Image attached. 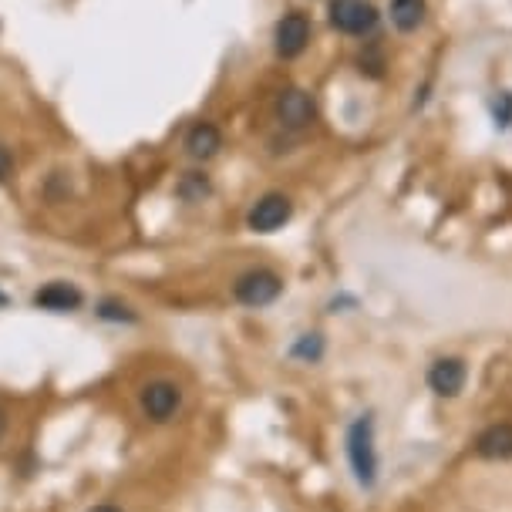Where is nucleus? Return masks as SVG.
Here are the masks:
<instances>
[{"instance_id": "15", "label": "nucleus", "mask_w": 512, "mask_h": 512, "mask_svg": "<svg viewBox=\"0 0 512 512\" xmlns=\"http://www.w3.org/2000/svg\"><path fill=\"white\" fill-rule=\"evenodd\" d=\"M209 192V182L199 176V172H189L186 179H182V186H179V196L182 199H189V203H196V199H203Z\"/></svg>"}, {"instance_id": "9", "label": "nucleus", "mask_w": 512, "mask_h": 512, "mask_svg": "<svg viewBox=\"0 0 512 512\" xmlns=\"http://www.w3.org/2000/svg\"><path fill=\"white\" fill-rule=\"evenodd\" d=\"M314 115H317V105H314V98H310L307 91H300V88L280 91V98H277V118L287 128L300 132V128H307L310 122H314Z\"/></svg>"}, {"instance_id": "5", "label": "nucleus", "mask_w": 512, "mask_h": 512, "mask_svg": "<svg viewBox=\"0 0 512 512\" xmlns=\"http://www.w3.org/2000/svg\"><path fill=\"white\" fill-rule=\"evenodd\" d=\"M290 216H294V203L283 192H267V196H260L253 203L250 216H246V226L253 233H277L290 223Z\"/></svg>"}, {"instance_id": "7", "label": "nucleus", "mask_w": 512, "mask_h": 512, "mask_svg": "<svg viewBox=\"0 0 512 512\" xmlns=\"http://www.w3.org/2000/svg\"><path fill=\"white\" fill-rule=\"evenodd\" d=\"M81 304H85V297L68 280H51L34 294V307L48 310V314H75V310H81Z\"/></svg>"}, {"instance_id": "6", "label": "nucleus", "mask_w": 512, "mask_h": 512, "mask_svg": "<svg viewBox=\"0 0 512 512\" xmlns=\"http://www.w3.org/2000/svg\"><path fill=\"white\" fill-rule=\"evenodd\" d=\"M465 378H469V368H465L462 358H438L432 368H428V388L438 398H455L462 395Z\"/></svg>"}, {"instance_id": "19", "label": "nucleus", "mask_w": 512, "mask_h": 512, "mask_svg": "<svg viewBox=\"0 0 512 512\" xmlns=\"http://www.w3.org/2000/svg\"><path fill=\"white\" fill-rule=\"evenodd\" d=\"M4 432H7V411L0 408V438H4Z\"/></svg>"}, {"instance_id": "1", "label": "nucleus", "mask_w": 512, "mask_h": 512, "mask_svg": "<svg viewBox=\"0 0 512 512\" xmlns=\"http://www.w3.org/2000/svg\"><path fill=\"white\" fill-rule=\"evenodd\" d=\"M344 452H347V465L354 472V482L361 489H374L378 486V445H374V415H358L351 425H347L344 435Z\"/></svg>"}, {"instance_id": "14", "label": "nucleus", "mask_w": 512, "mask_h": 512, "mask_svg": "<svg viewBox=\"0 0 512 512\" xmlns=\"http://www.w3.org/2000/svg\"><path fill=\"white\" fill-rule=\"evenodd\" d=\"M95 314L102 320H108V324H135V320H139L135 317V310H128L122 300H102Z\"/></svg>"}, {"instance_id": "10", "label": "nucleus", "mask_w": 512, "mask_h": 512, "mask_svg": "<svg viewBox=\"0 0 512 512\" xmlns=\"http://www.w3.org/2000/svg\"><path fill=\"white\" fill-rule=\"evenodd\" d=\"M475 452L489 462H506L512 459V425L502 422V425H489L486 432L475 438Z\"/></svg>"}, {"instance_id": "2", "label": "nucleus", "mask_w": 512, "mask_h": 512, "mask_svg": "<svg viewBox=\"0 0 512 512\" xmlns=\"http://www.w3.org/2000/svg\"><path fill=\"white\" fill-rule=\"evenodd\" d=\"M139 408H142V415L149 418V422L166 425V422H172V418L179 415V408H182V388H179L176 381H166V378L149 381L139 391Z\"/></svg>"}, {"instance_id": "12", "label": "nucleus", "mask_w": 512, "mask_h": 512, "mask_svg": "<svg viewBox=\"0 0 512 512\" xmlns=\"http://www.w3.org/2000/svg\"><path fill=\"white\" fill-rule=\"evenodd\" d=\"M425 11H428L425 0H391V24L408 34L415 27H422Z\"/></svg>"}, {"instance_id": "3", "label": "nucleus", "mask_w": 512, "mask_h": 512, "mask_svg": "<svg viewBox=\"0 0 512 512\" xmlns=\"http://www.w3.org/2000/svg\"><path fill=\"white\" fill-rule=\"evenodd\" d=\"M283 294V280L280 273H273L267 267L246 270L240 280L233 283V297L240 300L243 307H267Z\"/></svg>"}, {"instance_id": "17", "label": "nucleus", "mask_w": 512, "mask_h": 512, "mask_svg": "<svg viewBox=\"0 0 512 512\" xmlns=\"http://www.w3.org/2000/svg\"><path fill=\"white\" fill-rule=\"evenodd\" d=\"M14 176V155L7 145H0V182H7Z\"/></svg>"}, {"instance_id": "18", "label": "nucleus", "mask_w": 512, "mask_h": 512, "mask_svg": "<svg viewBox=\"0 0 512 512\" xmlns=\"http://www.w3.org/2000/svg\"><path fill=\"white\" fill-rule=\"evenodd\" d=\"M88 512H122V509L112 506V502H102V506H95V509H88Z\"/></svg>"}, {"instance_id": "8", "label": "nucleus", "mask_w": 512, "mask_h": 512, "mask_svg": "<svg viewBox=\"0 0 512 512\" xmlns=\"http://www.w3.org/2000/svg\"><path fill=\"white\" fill-rule=\"evenodd\" d=\"M273 41H277L280 58H297V54H304V48L310 44V21L304 14H297V11L283 14L280 24H277V34H273Z\"/></svg>"}, {"instance_id": "16", "label": "nucleus", "mask_w": 512, "mask_h": 512, "mask_svg": "<svg viewBox=\"0 0 512 512\" xmlns=\"http://www.w3.org/2000/svg\"><path fill=\"white\" fill-rule=\"evenodd\" d=\"M496 122L499 125H512V91L499 95V102H496Z\"/></svg>"}, {"instance_id": "20", "label": "nucleus", "mask_w": 512, "mask_h": 512, "mask_svg": "<svg viewBox=\"0 0 512 512\" xmlns=\"http://www.w3.org/2000/svg\"><path fill=\"white\" fill-rule=\"evenodd\" d=\"M0 307H7V297L4 294H0Z\"/></svg>"}, {"instance_id": "4", "label": "nucleus", "mask_w": 512, "mask_h": 512, "mask_svg": "<svg viewBox=\"0 0 512 512\" xmlns=\"http://www.w3.org/2000/svg\"><path fill=\"white\" fill-rule=\"evenodd\" d=\"M331 27L351 38H364L378 27V11L371 0H331Z\"/></svg>"}, {"instance_id": "13", "label": "nucleus", "mask_w": 512, "mask_h": 512, "mask_svg": "<svg viewBox=\"0 0 512 512\" xmlns=\"http://www.w3.org/2000/svg\"><path fill=\"white\" fill-rule=\"evenodd\" d=\"M290 354H294L297 361H304V364H317L320 358H324V337H320V334H300L297 344L290 347Z\"/></svg>"}, {"instance_id": "11", "label": "nucleus", "mask_w": 512, "mask_h": 512, "mask_svg": "<svg viewBox=\"0 0 512 512\" xmlns=\"http://www.w3.org/2000/svg\"><path fill=\"white\" fill-rule=\"evenodd\" d=\"M219 149H223V135H219V128L213 122H196L186 132V152L192 159L206 162V159H213Z\"/></svg>"}]
</instances>
